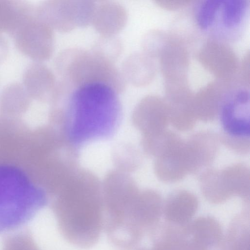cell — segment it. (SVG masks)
<instances>
[{
    "mask_svg": "<svg viewBox=\"0 0 250 250\" xmlns=\"http://www.w3.org/2000/svg\"><path fill=\"white\" fill-rule=\"evenodd\" d=\"M132 120L134 126L142 136L166 129L169 119L165 99L155 95L145 96L135 107Z\"/></svg>",
    "mask_w": 250,
    "mask_h": 250,
    "instance_id": "obj_12",
    "label": "cell"
},
{
    "mask_svg": "<svg viewBox=\"0 0 250 250\" xmlns=\"http://www.w3.org/2000/svg\"><path fill=\"white\" fill-rule=\"evenodd\" d=\"M218 137L219 141L225 146L237 153L246 154L250 151V137L233 136L222 132Z\"/></svg>",
    "mask_w": 250,
    "mask_h": 250,
    "instance_id": "obj_28",
    "label": "cell"
},
{
    "mask_svg": "<svg viewBox=\"0 0 250 250\" xmlns=\"http://www.w3.org/2000/svg\"><path fill=\"white\" fill-rule=\"evenodd\" d=\"M195 57L216 79L237 80L239 62L233 50L226 42L210 38L202 44Z\"/></svg>",
    "mask_w": 250,
    "mask_h": 250,
    "instance_id": "obj_10",
    "label": "cell"
},
{
    "mask_svg": "<svg viewBox=\"0 0 250 250\" xmlns=\"http://www.w3.org/2000/svg\"><path fill=\"white\" fill-rule=\"evenodd\" d=\"M250 51L244 55L239 62L236 75L237 81L242 86L249 88L250 82Z\"/></svg>",
    "mask_w": 250,
    "mask_h": 250,
    "instance_id": "obj_29",
    "label": "cell"
},
{
    "mask_svg": "<svg viewBox=\"0 0 250 250\" xmlns=\"http://www.w3.org/2000/svg\"><path fill=\"white\" fill-rule=\"evenodd\" d=\"M11 36L19 51L36 62L45 61L53 54V30L35 14Z\"/></svg>",
    "mask_w": 250,
    "mask_h": 250,
    "instance_id": "obj_8",
    "label": "cell"
},
{
    "mask_svg": "<svg viewBox=\"0 0 250 250\" xmlns=\"http://www.w3.org/2000/svg\"><path fill=\"white\" fill-rule=\"evenodd\" d=\"M249 12L248 0H213L206 32L224 42L238 39Z\"/></svg>",
    "mask_w": 250,
    "mask_h": 250,
    "instance_id": "obj_7",
    "label": "cell"
},
{
    "mask_svg": "<svg viewBox=\"0 0 250 250\" xmlns=\"http://www.w3.org/2000/svg\"><path fill=\"white\" fill-rule=\"evenodd\" d=\"M183 140L167 129L156 133L142 136L141 146L149 156L157 158L179 145Z\"/></svg>",
    "mask_w": 250,
    "mask_h": 250,
    "instance_id": "obj_23",
    "label": "cell"
},
{
    "mask_svg": "<svg viewBox=\"0 0 250 250\" xmlns=\"http://www.w3.org/2000/svg\"><path fill=\"white\" fill-rule=\"evenodd\" d=\"M118 95L104 84L74 86L60 80L51 101L59 131L78 150L88 143L111 137L121 117Z\"/></svg>",
    "mask_w": 250,
    "mask_h": 250,
    "instance_id": "obj_1",
    "label": "cell"
},
{
    "mask_svg": "<svg viewBox=\"0 0 250 250\" xmlns=\"http://www.w3.org/2000/svg\"><path fill=\"white\" fill-rule=\"evenodd\" d=\"M198 206V200L194 194L186 190H178L163 202L162 217L168 224L185 226L192 221Z\"/></svg>",
    "mask_w": 250,
    "mask_h": 250,
    "instance_id": "obj_16",
    "label": "cell"
},
{
    "mask_svg": "<svg viewBox=\"0 0 250 250\" xmlns=\"http://www.w3.org/2000/svg\"><path fill=\"white\" fill-rule=\"evenodd\" d=\"M202 193L210 203H222L233 196L250 205V172L244 164H235L221 170L209 168L200 176Z\"/></svg>",
    "mask_w": 250,
    "mask_h": 250,
    "instance_id": "obj_5",
    "label": "cell"
},
{
    "mask_svg": "<svg viewBox=\"0 0 250 250\" xmlns=\"http://www.w3.org/2000/svg\"><path fill=\"white\" fill-rule=\"evenodd\" d=\"M170 33V39L158 57L164 83L188 81L189 55L187 42Z\"/></svg>",
    "mask_w": 250,
    "mask_h": 250,
    "instance_id": "obj_13",
    "label": "cell"
},
{
    "mask_svg": "<svg viewBox=\"0 0 250 250\" xmlns=\"http://www.w3.org/2000/svg\"><path fill=\"white\" fill-rule=\"evenodd\" d=\"M23 86L30 97L42 101H51L57 84L52 71L42 62H35L26 68Z\"/></svg>",
    "mask_w": 250,
    "mask_h": 250,
    "instance_id": "obj_17",
    "label": "cell"
},
{
    "mask_svg": "<svg viewBox=\"0 0 250 250\" xmlns=\"http://www.w3.org/2000/svg\"><path fill=\"white\" fill-rule=\"evenodd\" d=\"M237 85L238 84L235 81L216 79L193 93L192 105L196 119L204 122L214 120L218 116L226 94Z\"/></svg>",
    "mask_w": 250,
    "mask_h": 250,
    "instance_id": "obj_14",
    "label": "cell"
},
{
    "mask_svg": "<svg viewBox=\"0 0 250 250\" xmlns=\"http://www.w3.org/2000/svg\"><path fill=\"white\" fill-rule=\"evenodd\" d=\"M122 41L115 36H103L93 43L91 52L108 62L114 64L123 51Z\"/></svg>",
    "mask_w": 250,
    "mask_h": 250,
    "instance_id": "obj_25",
    "label": "cell"
},
{
    "mask_svg": "<svg viewBox=\"0 0 250 250\" xmlns=\"http://www.w3.org/2000/svg\"><path fill=\"white\" fill-rule=\"evenodd\" d=\"M188 250H221L224 234L220 223L209 216L192 220L185 227Z\"/></svg>",
    "mask_w": 250,
    "mask_h": 250,
    "instance_id": "obj_15",
    "label": "cell"
},
{
    "mask_svg": "<svg viewBox=\"0 0 250 250\" xmlns=\"http://www.w3.org/2000/svg\"><path fill=\"white\" fill-rule=\"evenodd\" d=\"M34 15V6L24 0H0V33L12 36Z\"/></svg>",
    "mask_w": 250,
    "mask_h": 250,
    "instance_id": "obj_21",
    "label": "cell"
},
{
    "mask_svg": "<svg viewBox=\"0 0 250 250\" xmlns=\"http://www.w3.org/2000/svg\"><path fill=\"white\" fill-rule=\"evenodd\" d=\"M30 98L23 85L18 83H11L1 92L0 108L6 112L22 111L29 105Z\"/></svg>",
    "mask_w": 250,
    "mask_h": 250,
    "instance_id": "obj_24",
    "label": "cell"
},
{
    "mask_svg": "<svg viewBox=\"0 0 250 250\" xmlns=\"http://www.w3.org/2000/svg\"><path fill=\"white\" fill-rule=\"evenodd\" d=\"M127 13L121 4L111 1L96 3L91 24L101 36H115L125 27Z\"/></svg>",
    "mask_w": 250,
    "mask_h": 250,
    "instance_id": "obj_18",
    "label": "cell"
},
{
    "mask_svg": "<svg viewBox=\"0 0 250 250\" xmlns=\"http://www.w3.org/2000/svg\"><path fill=\"white\" fill-rule=\"evenodd\" d=\"M170 37V32L160 29L149 30L142 38V52L153 59L158 58L168 42Z\"/></svg>",
    "mask_w": 250,
    "mask_h": 250,
    "instance_id": "obj_27",
    "label": "cell"
},
{
    "mask_svg": "<svg viewBox=\"0 0 250 250\" xmlns=\"http://www.w3.org/2000/svg\"><path fill=\"white\" fill-rule=\"evenodd\" d=\"M218 135L210 131H202L184 141L183 150L188 173H201L208 168L219 150Z\"/></svg>",
    "mask_w": 250,
    "mask_h": 250,
    "instance_id": "obj_11",
    "label": "cell"
},
{
    "mask_svg": "<svg viewBox=\"0 0 250 250\" xmlns=\"http://www.w3.org/2000/svg\"><path fill=\"white\" fill-rule=\"evenodd\" d=\"M157 68L154 59L143 52L127 56L122 64L121 73L126 83L136 87L149 84L154 79Z\"/></svg>",
    "mask_w": 250,
    "mask_h": 250,
    "instance_id": "obj_19",
    "label": "cell"
},
{
    "mask_svg": "<svg viewBox=\"0 0 250 250\" xmlns=\"http://www.w3.org/2000/svg\"><path fill=\"white\" fill-rule=\"evenodd\" d=\"M184 141L156 158L154 172L160 180L166 183H174L181 180L188 174L183 150Z\"/></svg>",
    "mask_w": 250,
    "mask_h": 250,
    "instance_id": "obj_20",
    "label": "cell"
},
{
    "mask_svg": "<svg viewBox=\"0 0 250 250\" xmlns=\"http://www.w3.org/2000/svg\"><path fill=\"white\" fill-rule=\"evenodd\" d=\"M141 157L133 146L123 144L117 146L113 153L114 163L116 169L127 173L133 171L140 166Z\"/></svg>",
    "mask_w": 250,
    "mask_h": 250,
    "instance_id": "obj_26",
    "label": "cell"
},
{
    "mask_svg": "<svg viewBox=\"0 0 250 250\" xmlns=\"http://www.w3.org/2000/svg\"><path fill=\"white\" fill-rule=\"evenodd\" d=\"M221 250H250V207L245 206L230 222Z\"/></svg>",
    "mask_w": 250,
    "mask_h": 250,
    "instance_id": "obj_22",
    "label": "cell"
},
{
    "mask_svg": "<svg viewBox=\"0 0 250 250\" xmlns=\"http://www.w3.org/2000/svg\"><path fill=\"white\" fill-rule=\"evenodd\" d=\"M163 202L152 189L139 190L106 209L104 231L118 250H136L146 236H151L161 221Z\"/></svg>",
    "mask_w": 250,
    "mask_h": 250,
    "instance_id": "obj_3",
    "label": "cell"
},
{
    "mask_svg": "<svg viewBox=\"0 0 250 250\" xmlns=\"http://www.w3.org/2000/svg\"><path fill=\"white\" fill-rule=\"evenodd\" d=\"M55 213L62 237L87 249L104 231L102 183L91 171L78 168L55 192Z\"/></svg>",
    "mask_w": 250,
    "mask_h": 250,
    "instance_id": "obj_2",
    "label": "cell"
},
{
    "mask_svg": "<svg viewBox=\"0 0 250 250\" xmlns=\"http://www.w3.org/2000/svg\"><path fill=\"white\" fill-rule=\"evenodd\" d=\"M96 2L48 0L34 6L35 17L53 30L68 32L91 24Z\"/></svg>",
    "mask_w": 250,
    "mask_h": 250,
    "instance_id": "obj_6",
    "label": "cell"
},
{
    "mask_svg": "<svg viewBox=\"0 0 250 250\" xmlns=\"http://www.w3.org/2000/svg\"><path fill=\"white\" fill-rule=\"evenodd\" d=\"M159 7L168 11H175L188 6L191 2L188 0H155Z\"/></svg>",
    "mask_w": 250,
    "mask_h": 250,
    "instance_id": "obj_30",
    "label": "cell"
},
{
    "mask_svg": "<svg viewBox=\"0 0 250 250\" xmlns=\"http://www.w3.org/2000/svg\"><path fill=\"white\" fill-rule=\"evenodd\" d=\"M54 64L61 80L72 85L102 84L119 94L125 89L126 82L114 64L83 49L72 47L62 50L56 57Z\"/></svg>",
    "mask_w": 250,
    "mask_h": 250,
    "instance_id": "obj_4",
    "label": "cell"
},
{
    "mask_svg": "<svg viewBox=\"0 0 250 250\" xmlns=\"http://www.w3.org/2000/svg\"><path fill=\"white\" fill-rule=\"evenodd\" d=\"M218 116L222 133L250 137L249 88L238 85L229 90L221 104Z\"/></svg>",
    "mask_w": 250,
    "mask_h": 250,
    "instance_id": "obj_9",
    "label": "cell"
}]
</instances>
